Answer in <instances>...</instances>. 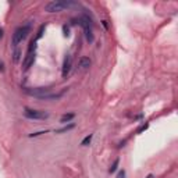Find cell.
<instances>
[{"label":"cell","mask_w":178,"mask_h":178,"mask_svg":"<svg viewBox=\"0 0 178 178\" xmlns=\"http://www.w3.org/2000/svg\"><path fill=\"white\" fill-rule=\"evenodd\" d=\"M77 6V3L74 1H61V0H53V1H49L46 6H44V11L47 13H60L65 8L74 7Z\"/></svg>","instance_id":"obj_1"},{"label":"cell","mask_w":178,"mask_h":178,"mask_svg":"<svg viewBox=\"0 0 178 178\" xmlns=\"http://www.w3.org/2000/svg\"><path fill=\"white\" fill-rule=\"evenodd\" d=\"M29 31H31L29 25H24V27H20V28H17L16 31H14V33H13V39H11L13 46H18L21 42L24 41L25 38L28 36Z\"/></svg>","instance_id":"obj_2"},{"label":"cell","mask_w":178,"mask_h":178,"mask_svg":"<svg viewBox=\"0 0 178 178\" xmlns=\"http://www.w3.org/2000/svg\"><path fill=\"white\" fill-rule=\"evenodd\" d=\"M24 116L29 120H46L49 118L47 111H41V110H32V109H27L24 110Z\"/></svg>","instance_id":"obj_3"},{"label":"cell","mask_w":178,"mask_h":178,"mask_svg":"<svg viewBox=\"0 0 178 178\" xmlns=\"http://www.w3.org/2000/svg\"><path fill=\"white\" fill-rule=\"evenodd\" d=\"M79 24L82 25V28L85 31V36H86V41L93 42V33H92V24H90V20L88 18V16H82L79 18Z\"/></svg>","instance_id":"obj_4"},{"label":"cell","mask_w":178,"mask_h":178,"mask_svg":"<svg viewBox=\"0 0 178 178\" xmlns=\"http://www.w3.org/2000/svg\"><path fill=\"white\" fill-rule=\"evenodd\" d=\"M33 60H35V42L32 41L29 43L28 53H27V56H25V59H24V63H22L24 70H28L29 67L33 64Z\"/></svg>","instance_id":"obj_5"},{"label":"cell","mask_w":178,"mask_h":178,"mask_svg":"<svg viewBox=\"0 0 178 178\" xmlns=\"http://www.w3.org/2000/svg\"><path fill=\"white\" fill-rule=\"evenodd\" d=\"M71 65H73V59L70 54H67V57L64 59V64H63V73H61L63 78H67V75L71 71Z\"/></svg>","instance_id":"obj_6"},{"label":"cell","mask_w":178,"mask_h":178,"mask_svg":"<svg viewBox=\"0 0 178 178\" xmlns=\"http://www.w3.org/2000/svg\"><path fill=\"white\" fill-rule=\"evenodd\" d=\"M75 117V114L74 113H68V114H64V116H61V118H60V122L61 124H65V122H70L73 118Z\"/></svg>","instance_id":"obj_7"},{"label":"cell","mask_w":178,"mask_h":178,"mask_svg":"<svg viewBox=\"0 0 178 178\" xmlns=\"http://www.w3.org/2000/svg\"><path fill=\"white\" fill-rule=\"evenodd\" d=\"M89 65H90V60H89L88 57H81L79 59V67L86 70V68H89Z\"/></svg>","instance_id":"obj_8"},{"label":"cell","mask_w":178,"mask_h":178,"mask_svg":"<svg viewBox=\"0 0 178 178\" xmlns=\"http://www.w3.org/2000/svg\"><path fill=\"white\" fill-rule=\"evenodd\" d=\"M74 124H70V125H67V127H63V128H60V130H56V134H61V132H67V131H70V130H73L74 128Z\"/></svg>","instance_id":"obj_9"},{"label":"cell","mask_w":178,"mask_h":178,"mask_svg":"<svg viewBox=\"0 0 178 178\" xmlns=\"http://www.w3.org/2000/svg\"><path fill=\"white\" fill-rule=\"evenodd\" d=\"M92 136H93L92 134H89L88 136H85V138H84V139H82L81 145H82V146H86V145H88V143H90V141H92Z\"/></svg>","instance_id":"obj_10"},{"label":"cell","mask_w":178,"mask_h":178,"mask_svg":"<svg viewBox=\"0 0 178 178\" xmlns=\"http://www.w3.org/2000/svg\"><path fill=\"white\" fill-rule=\"evenodd\" d=\"M118 163H120V160H118V159H116V160H114V163L111 164V167H110V173H114V171L117 170Z\"/></svg>","instance_id":"obj_11"},{"label":"cell","mask_w":178,"mask_h":178,"mask_svg":"<svg viewBox=\"0 0 178 178\" xmlns=\"http://www.w3.org/2000/svg\"><path fill=\"white\" fill-rule=\"evenodd\" d=\"M18 56H20V52L16 50V53H14V60H16V61H18Z\"/></svg>","instance_id":"obj_12"},{"label":"cell","mask_w":178,"mask_h":178,"mask_svg":"<svg viewBox=\"0 0 178 178\" xmlns=\"http://www.w3.org/2000/svg\"><path fill=\"white\" fill-rule=\"evenodd\" d=\"M125 177V171L122 170V171H120V174H118V177L117 178H124Z\"/></svg>","instance_id":"obj_13"},{"label":"cell","mask_w":178,"mask_h":178,"mask_svg":"<svg viewBox=\"0 0 178 178\" xmlns=\"http://www.w3.org/2000/svg\"><path fill=\"white\" fill-rule=\"evenodd\" d=\"M146 128H148V124H145V125H142L141 128L138 130V132H142V131H143V130H146Z\"/></svg>","instance_id":"obj_14"},{"label":"cell","mask_w":178,"mask_h":178,"mask_svg":"<svg viewBox=\"0 0 178 178\" xmlns=\"http://www.w3.org/2000/svg\"><path fill=\"white\" fill-rule=\"evenodd\" d=\"M102 22H103V27H105L106 29L109 28V25H107V21H102Z\"/></svg>","instance_id":"obj_15"},{"label":"cell","mask_w":178,"mask_h":178,"mask_svg":"<svg viewBox=\"0 0 178 178\" xmlns=\"http://www.w3.org/2000/svg\"><path fill=\"white\" fill-rule=\"evenodd\" d=\"M3 67H4V64H3V63H0V73H1V71H4Z\"/></svg>","instance_id":"obj_16"},{"label":"cell","mask_w":178,"mask_h":178,"mask_svg":"<svg viewBox=\"0 0 178 178\" xmlns=\"http://www.w3.org/2000/svg\"><path fill=\"white\" fill-rule=\"evenodd\" d=\"M1 36H3V29L0 28V38H1Z\"/></svg>","instance_id":"obj_17"},{"label":"cell","mask_w":178,"mask_h":178,"mask_svg":"<svg viewBox=\"0 0 178 178\" xmlns=\"http://www.w3.org/2000/svg\"><path fill=\"white\" fill-rule=\"evenodd\" d=\"M148 178H153V175H152V174H149V175H148Z\"/></svg>","instance_id":"obj_18"}]
</instances>
